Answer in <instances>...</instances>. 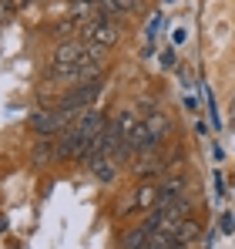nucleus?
<instances>
[{"label": "nucleus", "mask_w": 235, "mask_h": 249, "mask_svg": "<svg viewBox=\"0 0 235 249\" xmlns=\"http://www.w3.org/2000/svg\"><path fill=\"white\" fill-rule=\"evenodd\" d=\"M81 37L87 44H104V47H115L121 41V27H118V17H94V20H84L81 24Z\"/></svg>", "instance_id": "nucleus-1"}, {"label": "nucleus", "mask_w": 235, "mask_h": 249, "mask_svg": "<svg viewBox=\"0 0 235 249\" xmlns=\"http://www.w3.org/2000/svg\"><path fill=\"white\" fill-rule=\"evenodd\" d=\"M31 128H34V135H37V138H47V135H61V131H64V122H61V111H57V105H44V101H40L37 108L31 111Z\"/></svg>", "instance_id": "nucleus-2"}, {"label": "nucleus", "mask_w": 235, "mask_h": 249, "mask_svg": "<svg viewBox=\"0 0 235 249\" xmlns=\"http://www.w3.org/2000/svg\"><path fill=\"white\" fill-rule=\"evenodd\" d=\"M145 124H148V135H151V145H161L168 135H171V118L155 108V105H148L145 108Z\"/></svg>", "instance_id": "nucleus-3"}, {"label": "nucleus", "mask_w": 235, "mask_h": 249, "mask_svg": "<svg viewBox=\"0 0 235 249\" xmlns=\"http://www.w3.org/2000/svg\"><path fill=\"white\" fill-rule=\"evenodd\" d=\"M31 159L37 165H50V162H61V148H57V135H47V138H37Z\"/></svg>", "instance_id": "nucleus-4"}, {"label": "nucleus", "mask_w": 235, "mask_h": 249, "mask_svg": "<svg viewBox=\"0 0 235 249\" xmlns=\"http://www.w3.org/2000/svg\"><path fill=\"white\" fill-rule=\"evenodd\" d=\"M185 178L182 175H175V178H165L161 185H158V206H171V202H178V199H185Z\"/></svg>", "instance_id": "nucleus-5"}, {"label": "nucleus", "mask_w": 235, "mask_h": 249, "mask_svg": "<svg viewBox=\"0 0 235 249\" xmlns=\"http://www.w3.org/2000/svg\"><path fill=\"white\" fill-rule=\"evenodd\" d=\"M161 168H165V162H161V159H155L151 152H138V159L131 162V172H134L141 182H148V178H151V175H158Z\"/></svg>", "instance_id": "nucleus-6"}, {"label": "nucleus", "mask_w": 235, "mask_h": 249, "mask_svg": "<svg viewBox=\"0 0 235 249\" xmlns=\"http://www.w3.org/2000/svg\"><path fill=\"white\" fill-rule=\"evenodd\" d=\"M87 168H91V175H94L98 182H115V175H118V162L111 155H94V159H87Z\"/></svg>", "instance_id": "nucleus-7"}, {"label": "nucleus", "mask_w": 235, "mask_h": 249, "mask_svg": "<svg viewBox=\"0 0 235 249\" xmlns=\"http://www.w3.org/2000/svg\"><path fill=\"white\" fill-rule=\"evenodd\" d=\"M155 206H158V185H155V182H141L138 192H134V199H131V209H138V212H151Z\"/></svg>", "instance_id": "nucleus-8"}, {"label": "nucleus", "mask_w": 235, "mask_h": 249, "mask_svg": "<svg viewBox=\"0 0 235 249\" xmlns=\"http://www.w3.org/2000/svg\"><path fill=\"white\" fill-rule=\"evenodd\" d=\"M151 236H155V232L141 222V226H134V229L124 236V243H121V246H124V249H151Z\"/></svg>", "instance_id": "nucleus-9"}, {"label": "nucleus", "mask_w": 235, "mask_h": 249, "mask_svg": "<svg viewBox=\"0 0 235 249\" xmlns=\"http://www.w3.org/2000/svg\"><path fill=\"white\" fill-rule=\"evenodd\" d=\"M175 239H178L182 246H192V243H198V239H201V226H198L192 215H188V219H182V226L175 229Z\"/></svg>", "instance_id": "nucleus-10"}, {"label": "nucleus", "mask_w": 235, "mask_h": 249, "mask_svg": "<svg viewBox=\"0 0 235 249\" xmlns=\"http://www.w3.org/2000/svg\"><path fill=\"white\" fill-rule=\"evenodd\" d=\"M115 122H118V128H121V135H128L134 124H141V122H138V115H134V108H121Z\"/></svg>", "instance_id": "nucleus-11"}, {"label": "nucleus", "mask_w": 235, "mask_h": 249, "mask_svg": "<svg viewBox=\"0 0 235 249\" xmlns=\"http://www.w3.org/2000/svg\"><path fill=\"white\" fill-rule=\"evenodd\" d=\"M155 31H161V17H151V24H148V37H155Z\"/></svg>", "instance_id": "nucleus-12"}, {"label": "nucleus", "mask_w": 235, "mask_h": 249, "mask_svg": "<svg viewBox=\"0 0 235 249\" xmlns=\"http://www.w3.org/2000/svg\"><path fill=\"white\" fill-rule=\"evenodd\" d=\"M67 3L74 7V3H101V0H67Z\"/></svg>", "instance_id": "nucleus-13"}, {"label": "nucleus", "mask_w": 235, "mask_h": 249, "mask_svg": "<svg viewBox=\"0 0 235 249\" xmlns=\"http://www.w3.org/2000/svg\"><path fill=\"white\" fill-rule=\"evenodd\" d=\"M178 249H182V246H178Z\"/></svg>", "instance_id": "nucleus-14"}]
</instances>
